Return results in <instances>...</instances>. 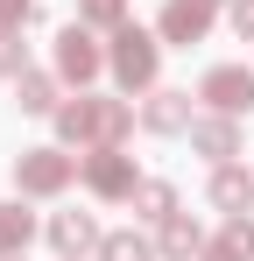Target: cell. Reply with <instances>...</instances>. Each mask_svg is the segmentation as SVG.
<instances>
[{
	"instance_id": "7c38bea8",
	"label": "cell",
	"mask_w": 254,
	"mask_h": 261,
	"mask_svg": "<svg viewBox=\"0 0 254 261\" xmlns=\"http://www.w3.org/2000/svg\"><path fill=\"white\" fill-rule=\"evenodd\" d=\"M205 240H212V233H205L191 212H169L163 226H156V254H163V261H198V254H205Z\"/></svg>"
},
{
	"instance_id": "9a60e30c",
	"label": "cell",
	"mask_w": 254,
	"mask_h": 261,
	"mask_svg": "<svg viewBox=\"0 0 254 261\" xmlns=\"http://www.w3.org/2000/svg\"><path fill=\"white\" fill-rule=\"evenodd\" d=\"M29 240H36V212H29L21 198H0V261L29 254Z\"/></svg>"
},
{
	"instance_id": "5bb4252c",
	"label": "cell",
	"mask_w": 254,
	"mask_h": 261,
	"mask_svg": "<svg viewBox=\"0 0 254 261\" xmlns=\"http://www.w3.org/2000/svg\"><path fill=\"white\" fill-rule=\"evenodd\" d=\"M198 261H254V219H247V212L226 219V226L205 240V254H198Z\"/></svg>"
},
{
	"instance_id": "603a6c76",
	"label": "cell",
	"mask_w": 254,
	"mask_h": 261,
	"mask_svg": "<svg viewBox=\"0 0 254 261\" xmlns=\"http://www.w3.org/2000/svg\"><path fill=\"white\" fill-rule=\"evenodd\" d=\"M7 261H21V254H7Z\"/></svg>"
},
{
	"instance_id": "4fadbf2b",
	"label": "cell",
	"mask_w": 254,
	"mask_h": 261,
	"mask_svg": "<svg viewBox=\"0 0 254 261\" xmlns=\"http://www.w3.org/2000/svg\"><path fill=\"white\" fill-rule=\"evenodd\" d=\"M14 106L36 113V120H49V113L64 106V78H57V71H21V78H14Z\"/></svg>"
},
{
	"instance_id": "7402d4cb",
	"label": "cell",
	"mask_w": 254,
	"mask_h": 261,
	"mask_svg": "<svg viewBox=\"0 0 254 261\" xmlns=\"http://www.w3.org/2000/svg\"><path fill=\"white\" fill-rule=\"evenodd\" d=\"M212 7H233V0H212Z\"/></svg>"
},
{
	"instance_id": "52a82bcc",
	"label": "cell",
	"mask_w": 254,
	"mask_h": 261,
	"mask_svg": "<svg viewBox=\"0 0 254 261\" xmlns=\"http://www.w3.org/2000/svg\"><path fill=\"white\" fill-rule=\"evenodd\" d=\"M212 0H163V14H156V36H163V49H191L212 36Z\"/></svg>"
},
{
	"instance_id": "2e32d148",
	"label": "cell",
	"mask_w": 254,
	"mask_h": 261,
	"mask_svg": "<svg viewBox=\"0 0 254 261\" xmlns=\"http://www.w3.org/2000/svg\"><path fill=\"white\" fill-rule=\"evenodd\" d=\"M134 212L148 219V226H163L169 212H184V205H176V184H163V176H141V191H134Z\"/></svg>"
},
{
	"instance_id": "9c48e42d",
	"label": "cell",
	"mask_w": 254,
	"mask_h": 261,
	"mask_svg": "<svg viewBox=\"0 0 254 261\" xmlns=\"http://www.w3.org/2000/svg\"><path fill=\"white\" fill-rule=\"evenodd\" d=\"M191 155H205L212 170L233 163V155H240V120H233V113H198V120H191Z\"/></svg>"
},
{
	"instance_id": "ba28073f",
	"label": "cell",
	"mask_w": 254,
	"mask_h": 261,
	"mask_svg": "<svg viewBox=\"0 0 254 261\" xmlns=\"http://www.w3.org/2000/svg\"><path fill=\"white\" fill-rule=\"evenodd\" d=\"M42 233H49V247H57L64 261H92V254H99V240H106V233H99V219L78 212V205H71V212H49Z\"/></svg>"
},
{
	"instance_id": "44dd1931",
	"label": "cell",
	"mask_w": 254,
	"mask_h": 261,
	"mask_svg": "<svg viewBox=\"0 0 254 261\" xmlns=\"http://www.w3.org/2000/svg\"><path fill=\"white\" fill-rule=\"evenodd\" d=\"M226 21H233V36H240V43H254V0H233V7H226Z\"/></svg>"
},
{
	"instance_id": "277c9868",
	"label": "cell",
	"mask_w": 254,
	"mask_h": 261,
	"mask_svg": "<svg viewBox=\"0 0 254 261\" xmlns=\"http://www.w3.org/2000/svg\"><path fill=\"white\" fill-rule=\"evenodd\" d=\"M49 71H57L64 85L85 92L99 71H106V43H99V29H92V21H64L57 43H49Z\"/></svg>"
},
{
	"instance_id": "8fae6325",
	"label": "cell",
	"mask_w": 254,
	"mask_h": 261,
	"mask_svg": "<svg viewBox=\"0 0 254 261\" xmlns=\"http://www.w3.org/2000/svg\"><path fill=\"white\" fill-rule=\"evenodd\" d=\"M205 198H212V212H226V219H240L254 212V170H240V163H219L205 184Z\"/></svg>"
},
{
	"instance_id": "ffe728a7",
	"label": "cell",
	"mask_w": 254,
	"mask_h": 261,
	"mask_svg": "<svg viewBox=\"0 0 254 261\" xmlns=\"http://www.w3.org/2000/svg\"><path fill=\"white\" fill-rule=\"evenodd\" d=\"M36 21V0H0V29H29Z\"/></svg>"
},
{
	"instance_id": "8992f818",
	"label": "cell",
	"mask_w": 254,
	"mask_h": 261,
	"mask_svg": "<svg viewBox=\"0 0 254 261\" xmlns=\"http://www.w3.org/2000/svg\"><path fill=\"white\" fill-rule=\"evenodd\" d=\"M198 106L205 113H254V71L247 64H212L205 78H198Z\"/></svg>"
},
{
	"instance_id": "30bf717a",
	"label": "cell",
	"mask_w": 254,
	"mask_h": 261,
	"mask_svg": "<svg viewBox=\"0 0 254 261\" xmlns=\"http://www.w3.org/2000/svg\"><path fill=\"white\" fill-rule=\"evenodd\" d=\"M191 92H176V85H156L148 99H141V134H191Z\"/></svg>"
},
{
	"instance_id": "3957f363",
	"label": "cell",
	"mask_w": 254,
	"mask_h": 261,
	"mask_svg": "<svg viewBox=\"0 0 254 261\" xmlns=\"http://www.w3.org/2000/svg\"><path fill=\"white\" fill-rule=\"evenodd\" d=\"M78 170H85V155H71L64 141L57 148H21L14 155V191L21 198H64L78 184Z\"/></svg>"
},
{
	"instance_id": "6da1fadb",
	"label": "cell",
	"mask_w": 254,
	"mask_h": 261,
	"mask_svg": "<svg viewBox=\"0 0 254 261\" xmlns=\"http://www.w3.org/2000/svg\"><path fill=\"white\" fill-rule=\"evenodd\" d=\"M49 120H57V141L78 148V155H85V148H120L127 134L141 127V113H134L127 99H106V92H78V99H64Z\"/></svg>"
},
{
	"instance_id": "7a4b0ae2",
	"label": "cell",
	"mask_w": 254,
	"mask_h": 261,
	"mask_svg": "<svg viewBox=\"0 0 254 261\" xmlns=\"http://www.w3.org/2000/svg\"><path fill=\"white\" fill-rule=\"evenodd\" d=\"M113 43H106V71H113V85L134 99V92H156V78H163V36L156 29H134V21H120V29H106Z\"/></svg>"
},
{
	"instance_id": "ac0fdd59",
	"label": "cell",
	"mask_w": 254,
	"mask_h": 261,
	"mask_svg": "<svg viewBox=\"0 0 254 261\" xmlns=\"http://www.w3.org/2000/svg\"><path fill=\"white\" fill-rule=\"evenodd\" d=\"M21 71H29V43H21V29H0V78L14 85Z\"/></svg>"
},
{
	"instance_id": "e0dca14e",
	"label": "cell",
	"mask_w": 254,
	"mask_h": 261,
	"mask_svg": "<svg viewBox=\"0 0 254 261\" xmlns=\"http://www.w3.org/2000/svg\"><path fill=\"white\" fill-rule=\"evenodd\" d=\"M92 261H163V254H156V240H148V233H106Z\"/></svg>"
},
{
	"instance_id": "5b68a950",
	"label": "cell",
	"mask_w": 254,
	"mask_h": 261,
	"mask_svg": "<svg viewBox=\"0 0 254 261\" xmlns=\"http://www.w3.org/2000/svg\"><path fill=\"white\" fill-rule=\"evenodd\" d=\"M78 184L99 198V205H134V191H141V170H134V155H127V148H85Z\"/></svg>"
},
{
	"instance_id": "d6986e66",
	"label": "cell",
	"mask_w": 254,
	"mask_h": 261,
	"mask_svg": "<svg viewBox=\"0 0 254 261\" xmlns=\"http://www.w3.org/2000/svg\"><path fill=\"white\" fill-rule=\"evenodd\" d=\"M78 21H92V29H120V21H127V0H78Z\"/></svg>"
}]
</instances>
